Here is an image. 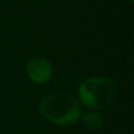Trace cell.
<instances>
[{"label":"cell","instance_id":"6da1fadb","mask_svg":"<svg viewBox=\"0 0 134 134\" xmlns=\"http://www.w3.org/2000/svg\"><path fill=\"white\" fill-rule=\"evenodd\" d=\"M38 112L47 121L60 126L78 122L83 113L78 99L67 92H53L43 97L38 104Z\"/></svg>","mask_w":134,"mask_h":134},{"label":"cell","instance_id":"7a4b0ae2","mask_svg":"<svg viewBox=\"0 0 134 134\" xmlns=\"http://www.w3.org/2000/svg\"><path fill=\"white\" fill-rule=\"evenodd\" d=\"M117 87L113 79L107 76H91L84 79L76 90L78 101L90 110L107 108L114 99Z\"/></svg>","mask_w":134,"mask_h":134},{"label":"cell","instance_id":"3957f363","mask_svg":"<svg viewBox=\"0 0 134 134\" xmlns=\"http://www.w3.org/2000/svg\"><path fill=\"white\" fill-rule=\"evenodd\" d=\"M25 72L29 80L36 84H46L53 79L54 69L49 59L42 57H36L26 63Z\"/></svg>","mask_w":134,"mask_h":134},{"label":"cell","instance_id":"277c9868","mask_svg":"<svg viewBox=\"0 0 134 134\" xmlns=\"http://www.w3.org/2000/svg\"><path fill=\"white\" fill-rule=\"evenodd\" d=\"M80 120L83 121V124H84L88 129H92V130L100 129V127H103V125H104V117H103L97 110H90V112L82 113Z\"/></svg>","mask_w":134,"mask_h":134},{"label":"cell","instance_id":"5b68a950","mask_svg":"<svg viewBox=\"0 0 134 134\" xmlns=\"http://www.w3.org/2000/svg\"><path fill=\"white\" fill-rule=\"evenodd\" d=\"M130 2H133V0H130Z\"/></svg>","mask_w":134,"mask_h":134}]
</instances>
